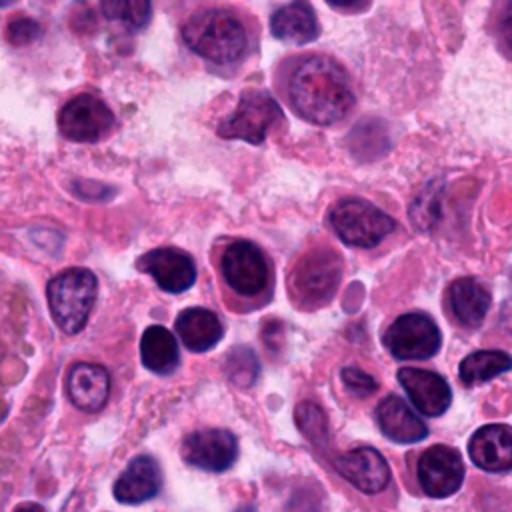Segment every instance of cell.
<instances>
[{"label":"cell","mask_w":512,"mask_h":512,"mask_svg":"<svg viewBox=\"0 0 512 512\" xmlns=\"http://www.w3.org/2000/svg\"><path fill=\"white\" fill-rule=\"evenodd\" d=\"M290 100L296 112L314 124H334L354 104L346 70L328 56L302 60L290 78Z\"/></svg>","instance_id":"1"},{"label":"cell","mask_w":512,"mask_h":512,"mask_svg":"<svg viewBox=\"0 0 512 512\" xmlns=\"http://www.w3.org/2000/svg\"><path fill=\"white\" fill-rule=\"evenodd\" d=\"M182 38L192 52L216 64L236 62L248 46L242 22L222 8L194 12L182 26Z\"/></svg>","instance_id":"2"},{"label":"cell","mask_w":512,"mask_h":512,"mask_svg":"<svg viewBox=\"0 0 512 512\" xmlns=\"http://www.w3.org/2000/svg\"><path fill=\"white\" fill-rule=\"evenodd\" d=\"M98 282L88 268H68L56 274L48 286V306L54 322L66 334L80 332L96 302Z\"/></svg>","instance_id":"3"},{"label":"cell","mask_w":512,"mask_h":512,"mask_svg":"<svg viewBox=\"0 0 512 512\" xmlns=\"http://www.w3.org/2000/svg\"><path fill=\"white\" fill-rule=\"evenodd\" d=\"M328 222L336 236L356 248H372L380 244L396 226V222L362 198H342L330 212Z\"/></svg>","instance_id":"4"},{"label":"cell","mask_w":512,"mask_h":512,"mask_svg":"<svg viewBox=\"0 0 512 512\" xmlns=\"http://www.w3.org/2000/svg\"><path fill=\"white\" fill-rule=\"evenodd\" d=\"M280 118H282V110L266 90L248 88L240 94L236 110L220 122L218 134L222 138L262 144L268 130Z\"/></svg>","instance_id":"5"},{"label":"cell","mask_w":512,"mask_h":512,"mask_svg":"<svg viewBox=\"0 0 512 512\" xmlns=\"http://www.w3.org/2000/svg\"><path fill=\"white\" fill-rule=\"evenodd\" d=\"M382 344L394 358L426 360L438 352L442 334L428 314L408 312L388 326L382 336Z\"/></svg>","instance_id":"6"},{"label":"cell","mask_w":512,"mask_h":512,"mask_svg":"<svg viewBox=\"0 0 512 512\" xmlns=\"http://www.w3.org/2000/svg\"><path fill=\"white\" fill-rule=\"evenodd\" d=\"M342 274V262L336 252L316 248L302 256L292 274V288L302 302L324 304L332 298Z\"/></svg>","instance_id":"7"},{"label":"cell","mask_w":512,"mask_h":512,"mask_svg":"<svg viewBox=\"0 0 512 512\" xmlns=\"http://www.w3.org/2000/svg\"><path fill=\"white\" fill-rule=\"evenodd\" d=\"M222 276L240 296L260 294L270 278L268 262L262 250L248 240H234L222 252Z\"/></svg>","instance_id":"8"},{"label":"cell","mask_w":512,"mask_h":512,"mask_svg":"<svg viewBox=\"0 0 512 512\" xmlns=\"http://www.w3.org/2000/svg\"><path fill=\"white\" fill-rule=\"evenodd\" d=\"M112 124V110L92 94L74 96L58 114L60 132L74 142H96L112 128Z\"/></svg>","instance_id":"9"},{"label":"cell","mask_w":512,"mask_h":512,"mask_svg":"<svg viewBox=\"0 0 512 512\" xmlns=\"http://www.w3.org/2000/svg\"><path fill=\"white\" fill-rule=\"evenodd\" d=\"M418 482L424 494L432 498H448L460 490L464 482V462L456 448L436 444L418 458Z\"/></svg>","instance_id":"10"},{"label":"cell","mask_w":512,"mask_h":512,"mask_svg":"<svg viewBox=\"0 0 512 512\" xmlns=\"http://www.w3.org/2000/svg\"><path fill=\"white\" fill-rule=\"evenodd\" d=\"M182 458L206 472L228 470L238 458L236 436L222 428L196 430L184 438Z\"/></svg>","instance_id":"11"},{"label":"cell","mask_w":512,"mask_h":512,"mask_svg":"<svg viewBox=\"0 0 512 512\" xmlns=\"http://www.w3.org/2000/svg\"><path fill=\"white\" fill-rule=\"evenodd\" d=\"M136 266L150 274L156 284L170 294L188 290L196 280L194 260L178 248H154L140 256Z\"/></svg>","instance_id":"12"},{"label":"cell","mask_w":512,"mask_h":512,"mask_svg":"<svg viewBox=\"0 0 512 512\" xmlns=\"http://www.w3.org/2000/svg\"><path fill=\"white\" fill-rule=\"evenodd\" d=\"M396 378L420 414L434 418L448 410L452 402V390L438 372L406 366L398 370Z\"/></svg>","instance_id":"13"},{"label":"cell","mask_w":512,"mask_h":512,"mask_svg":"<svg viewBox=\"0 0 512 512\" xmlns=\"http://www.w3.org/2000/svg\"><path fill=\"white\" fill-rule=\"evenodd\" d=\"M334 466L352 486L364 494H378L390 482V470L384 456L370 446H360L340 454Z\"/></svg>","instance_id":"14"},{"label":"cell","mask_w":512,"mask_h":512,"mask_svg":"<svg viewBox=\"0 0 512 512\" xmlns=\"http://www.w3.org/2000/svg\"><path fill=\"white\" fill-rule=\"evenodd\" d=\"M472 462L486 472H506L512 466V432L508 424H486L478 428L470 442Z\"/></svg>","instance_id":"15"},{"label":"cell","mask_w":512,"mask_h":512,"mask_svg":"<svg viewBox=\"0 0 512 512\" xmlns=\"http://www.w3.org/2000/svg\"><path fill=\"white\" fill-rule=\"evenodd\" d=\"M66 392L76 408L84 412H98L108 400L110 376L100 364L78 362L66 376Z\"/></svg>","instance_id":"16"},{"label":"cell","mask_w":512,"mask_h":512,"mask_svg":"<svg viewBox=\"0 0 512 512\" xmlns=\"http://www.w3.org/2000/svg\"><path fill=\"white\" fill-rule=\"evenodd\" d=\"M160 486L162 474L158 462L148 454H140L128 462L126 470L114 482L112 492L122 504H142L152 500L160 492Z\"/></svg>","instance_id":"17"},{"label":"cell","mask_w":512,"mask_h":512,"mask_svg":"<svg viewBox=\"0 0 512 512\" xmlns=\"http://www.w3.org/2000/svg\"><path fill=\"white\" fill-rule=\"evenodd\" d=\"M376 422L386 438L398 444H414L428 436L426 424L416 416V412L396 394L386 396L376 406Z\"/></svg>","instance_id":"18"},{"label":"cell","mask_w":512,"mask_h":512,"mask_svg":"<svg viewBox=\"0 0 512 512\" xmlns=\"http://www.w3.org/2000/svg\"><path fill=\"white\" fill-rule=\"evenodd\" d=\"M270 32L286 44L302 46L318 38V20L310 4L290 2L272 14Z\"/></svg>","instance_id":"19"},{"label":"cell","mask_w":512,"mask_h":512,"mask_svg":"<svg viewBox=\"0 0 512 512\" xmlns=\"http://www.w3.org/2000/svg\"><path fill=\"white\" fill-rule=\"evenodd\" d=\"M222 322L208 308H186L176 318V334L192 352H204L222 338Z\"/></svg>","instance_id":"20"},{"label":"cell","mask_w":512,"mask_h":512,"mask_svg":"<svg viewBox=\"0 0 512 512\" xmlns=\"http://www.w3.org/2000/svg\"><path fill=\"white\" fill-rule=\"evenodd\" d=\"M448 304L460 324L476 328L490 308V292L476 278H458L448 288Z\"/></svg>","instance_id":"21"},{"label":"cell","mask_w":512,"mask_h":512,"mask_svg":"<svg viewBox=\"0 0 512 512\" xmlns=\"http://www.w3.org/2000/svg\"><path fill=\"white\" fill-rule=\"evenodd\" d=\"M140 358L150 372L170 374L180 360L176 336L164 326H148L140 340Z\"/></svg>","instance_id":"22"},{"label":"cell","mask_w":512,"mask_h":512,"mask_svg":"<svg viewBox=\"0 0 512 512\" xmlns=\"http://www.w3.org/2000/svg\"><path fill=\"white\" fill-rule=\"evenodd\" d=\"M510 366L512 360L502 350H476L462 358L458 376L466 386H476L508 372Z\"/></svg>","instance_id":"23"},{"label":"cell","mask_w":512,"mask_h":512,"mask_svg":"<svg viewBox=\"0 0 512 512\" xmlns=\"http://www.w3.org/2000/svg\"><path fill=\"white\" fill-rule=\"evenodd\" d=\"M296 424L302 434L312 440L316 446H326L328 442V426L324 412L314 402H302L296 408Z\"/></svg>","instance_id":"24"},{"label":"cell","mask_w":512,"mask_h":512,"mask_svg":"<svg viewBox=\"0 0 512 512\" xmlns=\"http://www.w3.org/2000/svg\"><path fill=\"white\" fill-rule=\"evenodd\" d=\"M102 10L108 18L120 20L132 28H140L148 22L150 18V2L144 0H112V2H104Z\"/></svg>","instance_id":"25"},{"label":"cell","mask_w":512,"mask_h":512,"mask_svg":"<svg viewBox=\"0 0 512 512\" xmlns=\"http://www.w3.org/2000/svg\"><path fill=\"white\" fill-rule=\"evenodd\" d=\"M226 372L236 386H252L258 376V360L248 348H234L226 358Z\"/></svg>","instance_id":"26"},{"label":"cell","mask_w":512,"mask_h":512,"mask_svg":"<svg viewBox=\"0 0 512 512\" xmlns=\"http://www.w3.org/2000/svg\"><path fill=\"white\" fill-rule=\"evenodd\" d=\"M340 378H342V384L346 386V390L356 398H366L378 390V382L368 372H364L362 368H356V366L342 368Z\"/></svg>","instance_id":"27"},{"label":"cell","mask_w":512,"mask_h":512,"mask_svg":"<svg viewBox=\"0 0 512 512\" xmlns=\"http://www.w3.org/2000/svg\"><path fill=\"white\" fill-rule=\"evenodd\" d=\"M6 36L16 46L28 44V42H32V40H36L40 36V24L30 20V18H16V20H12L8 24Z\"/></svg>","instance_id":"28"},{"label":"cell","mask_w":512,"mask_h":512,"mask_svg":"<svg viewBox=\"0 0 512 512\" xmlns=\"http://www.w3.org/2000/svg\"><path fill=\"white\" fill-rule=\"evenodd\" d=\"M14 512H46V510L36 502H22L14 508Z\"/></svg>","instance_id":"29"}]
</instances>
